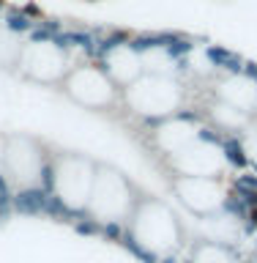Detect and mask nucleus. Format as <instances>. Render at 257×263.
<instances>
[{
  "label": "nucleus",
  "mask_w": 257,
  "mask_h": 263,
  "mask_svg": "<svg viewBox=\"0 0 257 263\" xmlns=\"http://www.w3.org/2000/svg\"><path fill=\"white\" fill-rule=\"evenodd\" d=\"M47 200H49V195L44 192L41 186H19V189H14V211L16 214H25V217H41V214L47 211Z\"/></svg>",
  "instance_id": "f257e3e1"
},
{
  "label": "nucleus",
  "mask_w": 257,
  "mask_h": 263,
  "mask_svg": "<svg viewBox=\"0 0 257 263\" xmlns=\"http://www.w3.org/2000/svg\"><path fill=\"white\" fill-rule=\"evenodd\" d=\"M219 209L225 211V214H230L233 219H238V222H246V217H249V209L238 200V197L233 195V192H227L225 197H222V203H219Z\"/></svg>",
  "instance_id": "0eeeda50"
},
{
  "label": "nucleus",
  "mask_w": 257,
  "mask_h": 263,
  "mask_svg": "<svg viewBox=\"0 0 257 263\" xmlns=\"http://www.w3.org/2000/svg\"><path fill=\"white\" fill-rule=\"evenodd\" d=\"M230 192H233L238 200H241L246 209H257V192H252V189H241V186H230Z\"/></svg>",
  "instance_id": "ddd939ff"
},
{
  "label": "nucleus",
  "mask_w": 257,
  "mask_h": 263,
  "mask_svg": "<svg viewBox=\"0 0 257 263\" xmlns=\"http://www.w3.org/2000/svg\"><path fill=\"white\" fill-rule=\"evenodd\" d=\"M123 233H126V228L121 225V219H107V222H102V238H107V241H121Z\"/></svg>",
  "instance_id": "9d476101"
},
{
  "label": "nucleus",
  "mask_w": 257,
  "mask_h": 263,
  "mask_svg": "<svg viewBox=\"0 0 257 263\" xmlns=\"http://www.w3.org/2000/svg\"><path fill=\"white\" fill-rule=\"evenodd\" d=\"M222 156L230 167L235 170H249V151H246L244 140L238 135H225V143H222Z\"/></svg>",
  "instance_id": "39448f33"
},
{
  "label": "nucleus",
  "mask_w": 257,
  "mask_h": 263,
  "mask_svg": "<svg viewBox=\"0 0 257 263\" xmlns=\"http://www.w3.org/2000/svg\"><path fill=\"white\" fill-rule=\"evenodd\" d=\"M38 25L44 30H49L52 36H57V33H63V22L57 20V16H44V20H38Z\"/></svg>",
  "instance_id": "dca6fc26"
},
{
  "label": "nucleus",
  "mask_w": 257,
  "mask_h": 263,
  "mask_svg": "<svg viewBox=\"0 0 257 263\" xmlns=\"http://www.w3.org/2000/svg\"><path fill=\"white\" fill-rule=\"evenodd\" d=\"M74 230H77L80 236H102V219H96V217H88L85 219H77L74 222Z\"/></svg>",
  "instance_id": "1a4fd4ad"
},
{
  "label": "nucleus",
  "mask_w": 257,
  "mask_h": 263,
  "mask_svg": "<svg viewBox=\"0 0 257 263\" xmlns=\"http://www.w3.org/2000/svg\"><path fill=\"white\" fill-rule=\"evenodd\" d=\"M3 25H6V30L8 33H30L33 28H36V22L30 20V16H25V11L19 6H6V11H3Z\"/></svg>",
  "instance_id": "423d86ee"
},
{
  "label": "nucleus",
  "mask_w": 257,
  "mask_h": 263,
  "mask_svg": "<svg viewBox=\"0 0 257 263\" xmlns=\"http://www.w3.org/2000/svg\"><path fill=\"white\" fill-rule=\"evenodd\" d=\"M244 77H249L252 82H257V61H246L244 63Z\"/></svg>",
  "instance_id": "6ab92c4d"
},
{
  "label": "nucleus",
  "mask_w": 257,
  "mask_h": 263,
  "mask_svg": "<svg viewBox=\"0 0 257 263\" xmlns=\"http://www.w3.org/2000/svg\"><path fill=\"white\" fill-rule=\"evenodd\" d=\"M129 39H131L129 30H123V28H110L104 39L96 41V58H93V61H102V63L110 61V58L118 52V49H126Z\"/></svg>",
  "instance_id": "20e7f679"
},
{
  "label": "nucleus",
  "mask_w": 257,
  "mask_h": 263,
  "mask_svg": "<svg viewBox=\"0 0 257 263\" xmlns=\"http://www.w3.org/2000/svg\"><path fill=\"white\" fill-rule=\"evenodd\" d=\"M175 69H178L181 74H186V71H189V58H181V61H175Z\"/></svg>",
  "instance_id": "aec40b11"
},
{
  "label": "nucleus",
  "mask_w": 257,
  "mask_h": 263,
  "mask_svg": "<svg viewBox=\"0 0 257 263\" xmlns=\"http://www.w3.org/2000/svg\"><path fill=\"white\" fill-rule=\"evenodd\" d=\"M186 33L181 30H156V33H137V36L129 39L126 49L134 55H143V52H153V49H167L172 41L184 39Z\"/></svg>",
  "instance_id": "f03ea898"
},
{
  "label": "nucleus",
  "mask_w": 257,
  "mask_h": 263,
  "mask_svg": "<svg viewBox=\"0 0 257 263\" xmlns=\"http://www.w3.org/2000/svg\"><path fill=\"white\" fill-rule=\"evenodd\" d=\"M3 11H6V8H3V6H0V22H3Z\"/></svg>",
  "instance_id": "412c9836"
},
{
  "label": "nucleus",
  "mask_w": 257,
  "mask_h": 263,
  "mask_svg": "<svg viewBox=\"0 0 257 263\" xmlns=\"http://www.w3.org/2000/svg\"><path fill=\"white\" fill-rule=\"evenodd\" d=\"M197 140H200V143H208V145H219V148H222V143H225V135H222L219 129L200 126V129H197Z\"/></svg>",
  "instance_id": "9b49d317"
},
{
  "label": "nucleus",
  "mask_w": 257,
  "mask_h": 263,
  "mask_svg": "<svg viewBox=\"0 0 257 263\" xmlns=\"http://www.w3.org/2000/svg\"><path fill=\"white\" fill-rule=\"evenodd\" d=\"M244 233H246V236H254V233H257V209H252L249 217H246V222H244Z\"/></svg>",
  "instance_id": "a211bd4d"
},
{
  "label": "nucleus",
  "mask_w": 257,
  "mask_h": 263,
  "mask_svg": "<svg viewBox=\"0 0 257 263\" xmlns=\"http://www.w3.org/2000/svg\"><path fill=\"white\" fill-rule=\"evenodd\" d=\"M175 118H178V121H186V123H197V129L205 126V115H203L200 110H178Z\"/></svg>",
  "instance_id": "2eb2a0df"
},
{
  "label": "nucleus",
  "mask_w": 257,
  "mask_h": 263,
  "mask_svg": "<svg viewBox=\"0 0 257 263\" xmlns=\"http://www.w3.org/2000/svg\"><path fill=\"white\" fill-rule=\"evenodd\" d=\"M254 85H257V82H254Z\"/></svg>",
  "instance_id": "5701e85b"
},
{
  "label": "nucleus",
  "mask_w": 257,
  "mask_h": 263,
  "mask_svg": "<svg viewBox=\"0 0 257 263\" xmlns=\"http://www.w3.org/2000/svg\"><path fill=\"white\" fill-rule=\"evenodd\" d=\"M194 49V39H189V36H184V39H178V41H172V44L164 49V55L167 58H172V61H181V58H189V52Z\"/></svg>",
  "instance_id": "6e6552de"
},
{
  "label": "nucleus",
  "mask_w": 257,
  "mask_h": 263,
  "mask_svg": "<svg viewBox=\"0 0 257 263\" xmlns=\"http://www.w3.org/2000/svg\"><path fill=\"white\" fill-rule=\"evenodd\" d=\"M0 6H3V8H6V0H0Z\"/></svg>",
  "instance_id": "4be33fe9"
},
{
  "label": "nucleus",
  "mask_w": 257,
  "mask_h": 263,
  "mask_svg": "<svg viewBox=\"0 0 257 263\" xmlns=\"http://www.w3.org/2000/svg\"><path fill=\"white\" fill-rule=\"evenodd\" d=\"M230 186H241V189H252V192H257V173H252V170L238 173V176L230 181Z\"/></svg>",
  "instance_id": "f8f14e48"
},
{
  "label": "nucleus",
  "mask_w": 257,
  "mask_h": 263,
  "mask_svg": "<svg viewBox=\"0 0 257 263\" xmlns=\"http://www.w3.org/2000/svg\"><path fill=\"white\" fill-rule=\"evenodd\" d=\"M14 200V189H11V181H8L6 173H0V209H6V205H11Z\"/></svg>",
  "instance_id": "4468645a"
},
{
  "label": "nucleus",
  "mask_w": 257,
  "mask_h": 263,
  "mask_svg": "<svg viewBox=\"0 0 257 263\" xmlns=\"http://www.w3.org/2000/svg\"><path fill=\"white\" fill-rule=\"evenodd\" d=\"M205 58H208V63L213 69H222L227 74H244L246 58L233 52V49H227V47H222V44H208L205 47Z\"/></svg>",
  "instance_id": "7ed1b4c3"
},
{
  "label": "nucleus",
  "mask_w": 257,
  "mask_h": 263,
  "mask_svg": "<svg viewBox=\"0 0 257 263\" xmlns=\"http://www.w3.org/2000/svg\"><path fill=\"white\" fill-rule=\"evenodd\" d=\"M22 11H25V16H30L33 22L44 20V11H41V6H38V3H25V6H22Z\"/></svg>",
  "instance_id": "f3484780"
}]
</instances>
